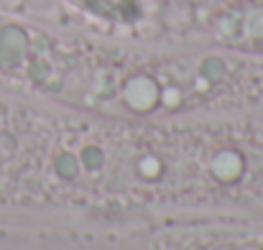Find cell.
<instances>
[{
	"label": "cell",
	"instance_id": "cell-1",
	"mask_svg": "<svg viewBox=\"0 0 263 250\" xmlns=\"http://www.w3.org/2000/svg\"><path fill=\"white\" fill-rule=\"evenodd\" d=\"M28 197L92 215L263 207V120L67 118L36 133Z\"/></svg>",
	"mask_w": 263,
	"mask_h": 250
},
{
	"label": "cell",
	"instance_id": "cell-2",
	"mask_svg": "<svg viewBox=\"0 0 263 250\" xmlns=\"http://www.w3.org/2000/svg\"><path fill=\"white\" fill-rule=\"evenodd\" d=\"M151 250H263V225L179 222L156 230Z\"/></svg>",
	"mask_w": 263,
	"mask_h": 250
}]
</instances>
